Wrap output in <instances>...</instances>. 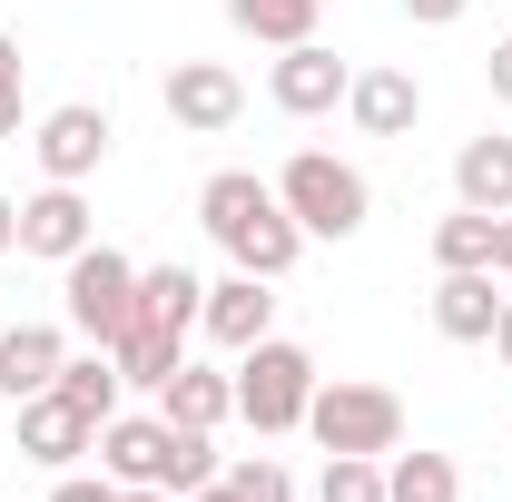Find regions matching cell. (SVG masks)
Instances as JSON below:
<instances>
[{
  "label": "cell",
  "instance_id": "obj_1",
  "mask_svg": "<svg viewBox=\"0 0 512 502\" xmlns=\"http://www.w3.org/2000/svg\"><path fill=\"white\" fill-rule=\"evenodd\" d=\"M197 227L227 247V266H247V276H266V286L306 256V227L286 217L276 178H256V168H217V178L197 188Z\"/></svg>",
  "mask_w": 512,
  "mask_h": 502
},
{
  "label": "cell",
  "instance_id": "obj_2",
  "mask_svg": "<svg viewBox=\"0 0 512 502\" xmlns=\"http://www.w3.org/2000/svg\"><path fill=\"white\" fill-rule=\"evenodd\" d=\"M99 473H109V483H158V493L188 502L197 483H217L227 463H217V443L197 434V424H168V414H109V424H99Z\"/></svg>",
  "mask_w": 512,
  "mask_h": 502
},
{
  "label": "cell",
  "instance_id": "obj_3",
  "mask_svg": "<svg viewBox=\"0 0 512 502\" xmlns=\"http://www.w3.org/2000/svg\"><path fill=\"white\" fill-rule=\"evenodd\" d=\"M197 306H207V286H197L188 266H138V315H128V335L109 345V355H119V375L158 394V384L188 365Z\"/></svg>",
  "mask_w": 512,
  "mask_h": 502
},
{
  "label": "cell",
  "instance_id": "obj_4",
  "mask_svg": "<svg viewBox=\"0 0 512 502\" xmlns=\"http://www.w3.org/2000/svg\"><path fill=\"white\" fill-rule=\"evenodd\" d=\"M276 197H286V217L306 227V237H365V217H375V188H365V168H345L335 148H296L286 168H276Z\"/></svg>",
  "mask_w": 512,
  "mask_h": 502
},
{
  "label": "cell",
  "instance_id": "obj_5",
  "mask_svg": "<svg viewBox=\"0 0 512 502\" xmlns=\"http://www.w3.org/2000/svg\"><path fill=\"white\" fill-rule=\"evenodd\" d=\"M306 404H316V355L306 345H286V335H266L237 355V414H247L256 434H306Z\"/></svg>",
  "mask_w": 512,
  "mask_h": 502
},
{
  "label": "cell",
  "instance_id": "obj_6",
  "mask_svg": "<svg viewBox=\"0 0 512 502\" xmlns=\"http://www.w3.org/2000/svg\"><path fill=\"white\" fill-rule=\"evenodd\" d=\"M306 434L325 443V453H394V443H404V394H394V384H325L316 375V404H306Z\"/></svg>",
  "mask_w": 512,
  "mask_h": 502
},
{
  "label": "cell",
  "instance_id": "obj_7",
  "mask_svg": "<svg viewBox=\"0 0 512 502\" xmlns=\"http://www.w3.org/2000/svg\"><path fill=\"white\" fill-rule=\"evenodd\" d=\"M60 306H69V335H89V345H119L128 315H138V266H128L119 247H89L60 266Z\"/></svg>",
  "mask_w": 512,
  "mask_h": 502
},
{
  "label": "cell",
  "instance_id": "obj_8",
  "mask_svg": "<svg viewBox=\"0 0 512 502\" xmlns=\"http://www.w3.org/2000/svg\"><path fill=\"white\" fill-rule=\"evenodd\" d=\"M109 109H89V99H69V109H50V119L30 128V158H40V178H60V188H89L99 168H109Z\"/></svg>",
  "mask_w": 512,
  "mask_h": 502
},
{
  "label": "cell",
  "instance_id": "obj_9",
  "mask_svg": "<svg viewBox=\"0 0 512 502\" xmlns=\"http://www.w3.org/2000/svg\"><path fill=\"white\" fill-rule=\"evenodd\" d=\"M158 99H168V119L188 128V138H227V128L247 119V79H237L227 60H178Z\"/></svg>",
  "mask_w": 512,
  "mask_h": 502
},
{
  "label": "cell",
  "instance_id": "obj_10",
  "mask_svg": "<svg viewBox=\"0 0 512 502\" xmlns=\"http://www.w3.org/2000/svg\"><path fill=\"white\" fill-rule=\"evenodd\" d=\"M345 89H355V69L335 60L325 40H296V50H276V69H266V99H276L286 119H325V109H345Z\"/></svg>",
  "mask_w": 512,
  "mask_h": 502
},
{
  "label": "cell",
  "instance_id": "obj_11",
  "mask_svg": "<svg viewBox=\"0 0 512 502\" xmlns=\"http://www.w3.org/2000/svg\"><path fill=\"white\" fill-rule=\"evenodd\" d=\"M20 453H30L40 473H69V463H89V453H99V414H89V404H69L60 384H50V394H30V404H20Z\"/></svg>",
  "mask_w": 512,
  "mask_h": 502
},
{
  "label": "cell",
  "instance_id": "obj_12",
  "mask_svg": "<svg viewBox=\"0 0 512 502\" xmlns=\"http://www.w3.org/2000/svg\"><path fill=\"white\" fill-rule=\"evenodd\" d=\"M197 335L207 345H227V355H247V345H266L276 335V296H266V276H217L207 286V306H197Z\"/></svg>",
  "mask_w": 512,
  "mask_h": 502
},
{
  "label": "cell",
  "instance_id": "obj_13",
  "mask_svg": "<svg viewBox=\"0 0 512 502\" xmlns=\"http://www.w3.org/2000/svg\"><path fill=\"white\" fill-rule=\"evenodd\" d=\"M89 237H99V217H89V197H79V188H60V178H50L40 197H20V256H50V266H69Z\"/></svg>",
  "mask_w": 512,
  "mask_h": 502
},
{
  "label": "cell",
  "instance_id": "obj_14",
  "mask_svg": "<svg viewBox=\"0 0 512 502\" xmlns=\"http://www.w3.org/2000/svg\"><path fill=\"white\" fill-rule=\"evenodd\" d=\"M345 119L365 128V138H414V119H424V79L414 69H355V89H345Z\"/></svg>",
  "mask_w": 512,
  "mask_h": 502
},
{
  "label": "cell",
  "instance_id": "obj_15",
  "mask_svg": "<svg viewBox=\"0 0 512 502\" xmlns=\"http://www.w3.org/2000/svg\"><path fill=\"white\" fill-rule=\"evenodd\" d=\"M493 315H503V276H493V266H444V286H434V335L493 345Z\"/></svg>",
  "mask_w": 512,
  "mask_h": 502
},
{
  "label": "cell",
  "instance_id": "obj_16",
  "mask_svg": "<svg viewBox=\"0 0 512 502\" xmlns=\"http://www.w3.org/2000/svg\"><path fill=\"white\" fill-rule=\"evenodd\" d=\"M60 365H69V335H60V325H30V315H20V325H0V394H10V404L50 394Z\"/></svg>",
  "mask_w": 512,
  "mask_h": 502
},
{
  "label": "cell",
  "instance_id": "obj_17",
  "mask_svg": "<svg viewBox=\"0 0 512 502\" xmlns=\"http://www.w3.org/2000/svg\"><path fill=\"white\" fill-rule=\"evenodd\" d=\"M453 197L483 207V217H503V207H512V138H503V128H483V138L453 148Z\"/></svg>",
  "mask_w": 512,
  "mask_h": 502
},
{
  "label": "cell",
  "instance_id": "obj_18",
  "mask_svg": "<svg viewBox=\"0 0 512 502\" xmlns=\"http://www.w3.org/2000/svg\"><path fill=\"white\" fill-rule=\"evenodd\" d=\"M158 414H168V424H197V434H217V424L237 414V375H217V365H178V375L158 384Z\"/></svg>",
  "mask_w": 512,
  "mask_h": 502
},
{
  "label": "cell",
  "instance_id": "obj_19",
  "mask_svg": "<svg viewBox=\"0 0 512 502\" xmlns=\"http://www.w3.org/2000/svg\"><path fill=\"white\" fill-rule=\"evenodd\" d=\"M384 502H463V473H453V453H384Z\"/></svg>",
  "mask_w": 512,
  "mask_h": 502
},
{
  "label": "cell",
  "instance_id": "obj_20",
  "mask_svg": "<svg viewBox=\"0 0 512 502\" xmlns=\"http://www.w3.org/2000/svg\"><path fill=\"white\" fill-rule=\"evenodd\" d=\"M227 20H237L247 40H266V50H296V40H316L325 0H227Z\"/></svg>",
  "mask_w": 512,
  "mask_h": 502
},
{
  "label": "cell",
  "instance_id": "obj_21",
  "mask_svg": "<svg viewBox=\"0 0 512 502\" xmlns=\"http://www.w3.org/2000/svg\"><path fill=\"white\" fill-rule=\"evenodd\" d=\"M60 394H69V404H89V414L109 424V414H119V394H128L119 355H109V345H89V355H69V365H60Z\"/></svg>",
  "mask_w": 512,
  "mask_h": 502
},
{
  "label": "cell",
  "instance_id": "obj_22",
  "mask_svg": "<svg viewBox=\"0 0 512 502\" xmlns=\"http://www.w3.org/2000/svg\"><path fill=\"white\" fill-rule=\"evenodd\" d=\"M434 266H493V217L453 197V217H434Z\"/></svg>",
  "mask_w": 512,
  "mask_h": 502
},
{
  "label": "cell",
  "instance_id": "obj_23",
  "mask_svg": "<svg viewBox=\"0 0 512 502\" xmlns=\"http://www.w3.org/2000/svg\"><path fill=\"white\" fill-rule=\"evenodd\" d=\"M316 502H384V463L375 453H325Z\"/></svg>",
  "mask_w": 512,
  "mask_h": 502
},
{
  "label": "cell",
  "instance_id": "obj_24",
  "mask_svg": "<svg viewBox=\"0 0 512 502\" xmlns=\"http://www.w3.org/2000/svg\"><path fill=\"white\" fill-rule=\"evenodd\" d=\"M227 493L237 502H296V473L276 453H247V463H227Z\"/></svg>",
  "mask_w": 512,
  "mask_h": 502
},
{
  "label": "cell",
  "instance_id": "obj_25",
  "mask_svg": "<svg viewBox=\"0 0 512 502\" xmlns=\"http://www.w3.org/2000/svg\"><path fill=\"white\" fill-rule=\"evenodd\" d=\"M20 109H30V60H20V40L0 30V138H20Z\"/></svg>",
  "mask_w": 512,
  "mask_h": 502
},
{
  "label": "cell",
  "instance_id": "obj_26",
  "mask_svg": "<svg viewBox=\"0 0 512 502\" xmlns=\"http://www.w3.org/2000/svg\"><path fill=\"white\" fill-rule=\"evenodd\" d=\"M50 502H119V483H109V473H60Z\"/></svg>",
  "mask_w": 512,
  "mask_h": 502
},
{
  "label": "cell",
  "instance_id": "obj_27",
  "mask_svg": "<svg viewBox=\"0 0 512 502\" xmlns=\"http://www.w3.org/2000/svg\"><path fill=\"white\" fill-rule=\"evenodd\" d=\"M463 10H473V0H404V20H414V30H453Z\"/></svg>",
  "mask_w": 512,
  "mask_h": 502
},
{
  "label": "cell",
  "instance_id": "obj_28",
  "mask_svg": "<svg viewBox=\"0 0 512 502\" xmlns=\"http://www.w3.org/2000/svg\"><path fill=\"white\" fill-rule=\"evenodd\" d=\"M483 79H493V99L512 109V40H493V60H483Z\"/></svg>",
  "mask_w": 512,
  "mask_h": 502
},
{
  "label": "cell",
  "instance_id": "obj_29",
  "mask_svg": "<svg viewBox=\"0 0 512 502\" xmlns=\"http://www.w3.org/2000/svg\"><path fill=\"white\" fill-rule=\"evenodd\" d=\"M493 276H512V207L493 217Z\"/></svg>",
  "mask_w": 512,
  "mask_h": 502
},
{
  "label": "cell",
  "instance_id": "obj_30",
  "mask_svg": "<svg viewBox=\"0 0 512 502\" xmlns=\"http://www.w3.org/2000/svg\"><path fill=\"white\" fill-rule=\"evenodd\" d=\"M493 365H512V296H503V315H493Z\"/></svg>",
  "mask_w": 512,
  "mask_h": 502
},
{
  "label": "cell",
  "instance_id": "obj_31",
  "mask_svg": "<svg viewBox=\"0 0 512 502\" xmlns=\"http://www.w3.org/2000/svg\"><path fill=\"white\" fill-rule=\"evenodd\" d=\"M20 247V207H10V197H0V256Z\"/></svg>",
  "mask_w": 512,
  "mask_h": 502
},
{
  "label": "cell",
  "instance_id": "obj_32",
  "mask_svg": "<svg viewBox=\"0 0 512 502\" xmlns=\"http://www.w3.org/2000/svg\"><path fill=\"white\" fill-rule=\"evenodd\" d=\"M119 502H178V493H158V483H119Z\"/></svg>",
  "mask_w": 512,
  "mask_h": 502
},
{
  "label": "cell",
  "instance_id": "obj_33",
  "mask_svg": "<svg viewBox=\"0 0 512 502\" xmlns=\"http://www.w3.org/2000/svg\"><path fill=\"white\" fill-rule=\"evenodd\" d=\"M188 502H237V493H227V473H217V483H197V493Z\"/></svg>",
  "mask_w": 512,
  "mask_h": 502
},
{
  "label": "cell",
  "instance_id": "obj_34",
  "mask_svg": "<svg viewBox=\"0 0 512 502\" xmlns=\"http://www.w3.org/2000/svg\"><path fill=\"white\" fill-rule=\"evenodd\" d=\"M0 325H10V306H0Z\"/></svg>",
  "mask_w": 512,
  "mask_h": 502
}]
</instances>
